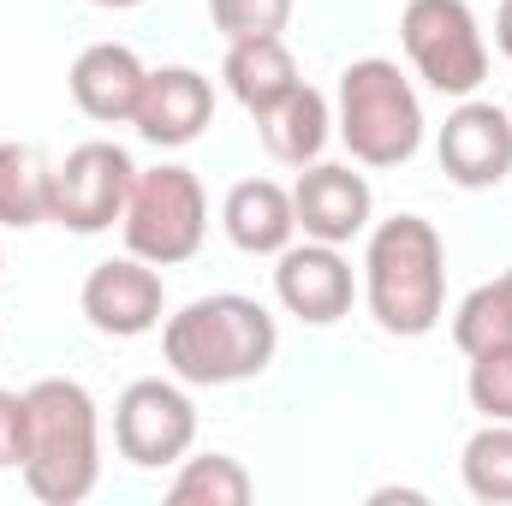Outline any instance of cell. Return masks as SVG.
<instances>
[{
	"instance_id": "7",
	"label": "cell",
	"mask_w": 512,
	"mask_h": 506,
	"mask_svg": "<svg viewBox=\"0 0 512 506\" xmlns=\"http://www.w3.org/2000/svg\"><path fill=\"white\" fill-rule=\"evenodd\" d=\"M114 441L131 465L143 471H167L191 453L197 441V405L185 387L173 381H131L114 405Z\"/></svg>"
},
{
	"instance_id": "13",
	"label": "cell",
	"mask_w": 512,
	"mask_h": 506,
	"mask_svg": "<svg viewBox=\"0 0 512 506\" xmlns=\"http://www.w3.org/2000/svg\"><path fill=\"white\" fill-rule=\"evenodd\" d=\"M209 120H215V90H209L203 72H191V66H161V72L143 78V96H137L131 126L143 131L149 143L185 149V143H197V137L209 131Z\"/></svg>"
},
{
	"instance_id": "23",
	"label": "cell",
	"mask_w": 512,
	"mask_h": 506,
	"mask_svg": "<svg viewBox=\"0 0 512 506\" xmlns=\"http://www.w3.org/2000/svg\"><path fill=\"white\" fill-rule=\"evenodd\" d=\"M465 393H471V405H477L489 423H512V346H501V352H477V358H471Z\"/></svg>"
},
{
	"instance_id": "20",
	"label": "cell",
	"mask_w": 512,
	"mask_h": 506,
	"mask_svg": "<svg viewBox=\"0 0 512 506\" xmlns=\"http://www.w3.org/2000/svg\"><path fill=\"white\" fill-rule=\"evenodd\" d=\"M167 501L173 506H245L251 501V471H245L233 453L185 459L179 477L167 483Z\"/></svg>"
},
{
	"instance_id": "21",
	"label": "cell",
	"mask_w": 512,
	"mask_h": 506,
	"mask_svg": "<svg viewBox=\"0 0 512 506\" xmlns=\"http://www.w3.org/2000/svg\"><path fill=\"white\" fill-rule=\"evenodd\" d=\"M465 489L489 506H512V423H483L465 441Z\"/></svg>"
},
{
	"instance_id": "11",
	"label": "cell",
	"mask_w": 512,
	"mask_h": 506,
	"mask_svg": "<svg viewBox=\"0 0 512 506\" xmlns=\"http://www.w3.org/2000/svg\"><path fill=\"white\" fill-rule=\"evenodd\" d=\"M441 173L465 191H489L512 173V114L495 102H465L441 126Z\"/></svg>"
},
{
	"instance_id": "26",
	"label": "cell",
	"mask_w": 512,
	"mask_h": 506,
	"mask_svg": "<svg viewBox=\"0 0 512 506\" xmlns=\"http://www.w3.org/2000/svg\"><path fill=\"white\" fill-rule=\"evenodd\" d=\"M96 6H114V12H126V6H143V0H96Z\"/></svg>"
},
{
	"instance_id": "24",
	"label": "cell",
	"mask_w": 512,
	"mask_h": 506,
	"mask_svg": "<svg viewBox=\"0 0 512 506\" xmlns=\"http://www.w3.org/2000/svg\"><path fill=\"white\" fill-rule=\"evenodd\" d=\"M24 447H30V405H24V393L0 387V471L24 465Z\"/></svg>"
},
{
	"instance_id": "9",
	"label": "cell",
	"mask_w": 512,
	"mask_h": 506,
	"mask_svg": "<svg viewBox=\"0 0 512 506\" xmlns=\"http://www.w3.org/2000/svg\"><path fill=\"white\" fill-rule=\"evenodd\" d=\"M370 179L340 167V161H310L292 185V215H298V233L316 239V245H352L364 227H370Z\"/></svg>"
},
{
	"instance_id": "17",
	"label": "cell",
	"mask_w": 512,
	"mask_h": 506,
	"mask_svg": "<svg viewBox=\"0 0 512 506\" xmlns=\"http://www.w3.org/2000/svg\"><path fill=\"white\" fill-rule=\"evenodd\" d=\"M256 126H262V143H268V155H274V161H286V167H310V161L328 149L334 114H328L322 90L298 84V90H292L280 108H268Z\"/></svg>"
},
{
	"instance_id": "22",
	"label": "cell",
	"mask_w": 512,
	"mask_h": 506,
	"mask_svg": "<svg viewBox=\"0 0 512 506\" xmlns=\"http://www.w3.org/2000/svg\"><path fill=\"white\" fill-rule=\"evenodd\" d=\"M209 18L227 42H251V36H280L292 24V0H209Z\"/></svg>"
},
{
	"instance_id": "25",
	"label": "cell",
	"mask_w": 512,
	"mask_h": 506,
	"mask_svg": "<svg viewBox=\"0 0 512 506\" xmlns=\"http://www.w3.org/2000/svg\"><path fill=\"white\" fill-rule=\"evenodd\" d=\"M495 48L512 60V0H501V12H495Z\"/></svg>"
},
{
	"instance_id": "12",
	"label": "cell",
	"mask_w": 512,
	"mask_h": 506,
	"mask_svg": "<svg viewBox=\"0 0 512 506\" xmlns=\"http://www.w3.org/2000/svg\"><path fill=\"white\" fill-rule=\"evenodd\" d=\"M274 292L280 304L310 322V328H328L352 310V262L340 256V245H286L280 268H274Z\"/></svg>"
},
{
	"instance_id": "1",
	"label": "cell",
	"mask_w": 512,
	"mask_h": 506,
	"mask_svg": "<svg viewBox=\"0 0 512 506\" xmlns=\"http://www.w3.org/2000/svg\"><path fill=\"white\" fill-rule=\"evenodd\" d=\"M161 352H167V370L191 387H233L274 364L280 328L245 292H209V298H191L179 316H167Z\"/></svg>"
},
{
	"instance_id": "4",
	"label": "cell",
	"mask_w": 512,
	"mask_h": 506,
	"mask_svg": "<svg viewBox=\"0 0 512 506\" xmlns=\"http://www.w3.org/2000/svg\"><path fill=\"white\" fill-rule=\"evenodd\" d=\"M340 137L364 167H405L423 149V108L393 60H352L340 72Z\"/></svg>"
},
{
	"instance_id": "14",
	"label": "cell",
	"mask_w": 512,
	"mask_h": 506,
	"mask_svg": "<svg viewBox=\"0 0 512 506\" xmlns=\"http://www.w3.org/2000/svg\"><path fill=\"white\" fill-rule=\"evenodd\" d=\"M143 60L131 54L126 42H90L78 60H72V102L102 120V126H126L137 114V96H143Z\"/></svg>"
},
{
	"instance_id": "16",
	"label": "cell",
	"mask_w": 512,
	"mask_h": 506,
	"mask_svg": "<svg viewBox=\"0 0 512 506\" xmlns=\"http://www.w3.org/2000/svg\"><path fill=\"white\" fill-rule=\"evenodd\" d=\"M221 78H227V90L239 96V108L262 120L268 108H280V102L298 90V60H292V48H286L280 36H251V42H227Z\"/></svg>"
},
{
	"instance_id": "27",
	"label": "cell",
	"mask_w": 512,
	"mask_h": 506,
	"mask_svg": "<svg viewBox=\"0 0 512 506\" xmlns=\"http://www.w3.org/2000/svg\"><path fill=\"white\" fill-rule=\"evenodd\" d=\"M507 114H512V108H507Z\"/></svg>"
},
{
	"instance_id": "3",
	"label": "cell",
	"mask_w": 512,
	"mask_h": 506,
	"mask_svg": "<svg viewBox=\"0 0 512 506\" xmlns=\"http://www.w3.org/2000/svg\"><path fill=\"white\" fill-rule=\"evenodd\" d=\"M30 405V447H24V489L42 506L90 501L102 477V435H96V399L66 376H48L24 393Z\"/></svg>"
},
{
	"instance_id": "10",
	"label": "cell",
	"mask_w": 512,
	"mask_h": 506,
	"mask_svg": "<svg viewBox=\"0 0 512 506\" xmlns=\"http://www.w3.org/2000/svg\"><path fill=\"white\" fill-rule=\"evenodd\" d=\"M161 304H167V286H161L155 262H143V256L96 262L84 280V316L96 334H114V340L149 334L161 322Z\"/></svg>"
},
{
	"instance_id": "19",
	"label": "cell",
	"mask_w": 512,
	"mask_h": 506,
	"mask_svg": "<svg viewBox=\"0 0 512 506\" xmlns=\"http://www.w3.org/2000/svg\"><path fill=\"white\" fill-rule=\"evenodd\" d=\"M453 346H459L465 358L512 346V268L501 274V280L477 286V292L453 310Z\"/></svg>"
},
{
	"instance_id": "15",
	"label": "cell",
	"mask_w": 512,
	"mask_h": 506,
	"mask_svg": "<svg viewBox=\"0 0 512 506\" xmlns=\"http://www.w3.org/2000/svg\"><path fill=\"white\" fill-rule=\"evenodd\" d=\"M227 239L245 256H280L298 233V215H292V191L274 185V179H239L227 191Z\"/></svg>"
},
{
	"instance_id": "18",
	"label": "cell",
	"mask_w": 512,
	"mask_h": 506,
	"mask_svg": "<svg viewBox=\"0 0 512 506\" xmlns=\"http://www.w3.org/2000/svg\"><path fill=\"white\" fill-rule=\"evenodd\" d=\"M54 221V167L30 143H0V227Z\"/></svg>"
},
{
	"instance_id": "2",
	"label": "cell",
	"mask_w": 512,
	"mask_h": 506,
	"mask_svg": "<svg viewBox=\"0 0 512 506\" xmlns=\"http://www.w3.org/2000/svg\"><path fill=\"white\" fill-rule=\"evenodd\" d=\"M364 298H370V316L382 322V334H399V340H423L441 322L447 251H441V233L423 215H393L370 233Z\"/></svg>"
},
{
	"instance_id": "8",
	"label": "cell",
	"mask_w": 512,
	"mask_h": 506,
	"mask_svg": "<svg viewBox=\"0 0 512 506\" xmlns=\"http://www.w3.org/2000/svg\"><path fill=\"white\" fill-rule=\"evenodd\" d=\"M131 155L120 143H78L60 167H54V221L72 233H102L126 215L131 197Z\"/></svg>"
},
{
	"instance_id": "5",
	"label": "cell",
	"mask_w": 512,
	"mask_h": 506,
	"mask_svg": "<svg viewBox=\"0 0 512 506\" xmlns=\"http://www.w3.org/2000/svg\"><path fill=\"white\" fill-rule=\"evenodd\" d=\"M126 251L155 262V268H173V262H191L203 251V233H209V203H203V185L191 167H149L131 179L126 197Z\"/></svg>"
},
{
	"instance_id": "6",
	"label": "cell",
	"mask_w": 512,
	"mask_h": 506,
	"mask_svg": "<svg viewBox=\"0 0 512 506\" xmlns=\"http://www.w3.org/2000/svg\"><path fill=\"white\" fill-rule=\"evenodd\" d=\"M399 42H405V60L417 66V78L441 96H471L489 78V48L477 30V12L465 0H405Z\"/></svg>"
}]
</instances>
